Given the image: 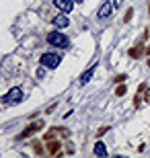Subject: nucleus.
I'll list each match as a JSON object with an SVG mask.
<instances>
[{
	"label": "nucleus",
	"instance_id": "ddd939ff",
	"mask_svg": "<svg viewBox=\"0 0 150 158\" xmlns=\"http://www.w3.org/2000/svg\"><path fill=\"white\" fill-rule=\"evenodd\" d=\"M132 17H134V8H130V10L126 12V17H123V21H126V23H127V21H130V19H132Z\"/></svg>",
	"mask_w": 150,
	"mask_h": 158
},
{
	"label": "nucleus",
	"instance_id": "1a4fd4ad",
	"mask_svg": "<svg viewBox=\"0 0 150 158\" xmlns=\"http://www.w3.org/2000/svg\"><path fill=\"white\" fill-rule=\"evenodd\" d=\"M95 70H97L95 66H92V68H88V70L84 72V74H82L80 78H78V84H80V86H82V84H87V82H88V80L92 78V74H95Z\"/></svg>",
	"mask_w": 150,
	"mask_h": 158
},
{
	"label": "nucleus",
	"instance_id": "4468645a",
	"mask_svg": "<svg viewBox=\"0 0 150 158\" xmlns=\"http://www.w3.org/2000/svg\"><path fill=\"white\" fill-rule=\"evenodd\" d=\"M123 80H126V74H119V76H115V82H117V84H119V82H123Z\"/></svg>",
	"mask_w": 150,
	"mask_h": 158
},
{
	"label": "nucleus",
	"instance_id": "39448f33",
	"mask_svg": "<svg viewBox=\"0 0 150 158\" xmlns=\"http://www.w3.org/2000/svg\"><path fill=\"white\" fill-rule=\"evenodd\" d=\"M54 4L58 6L62 12H66V15H68V12L72 10V6H74V0H54Z\"/></svg>",
	"mask_w": 150,
	"mask_h": 158
},
{
	"label": "nucleus",
	"instance_id": "423d86ee",
	"mask_svg": "<svg viewBox=\"0 0 150 158\" xmlns=\"http://www.w3.org/2000/svg\"><path fill=\"white\" fill-rule=\"evenodd\" d=\"M54 25H56V27H60V29L68 27L70 21H68V17H66V12H62V15H58V17H54Z\"/></svg>",
	"mask_w": 150,
	"mask_h": 158
},
{
	"label": "nucleus",
	"instance_id": "9d476101",
	"mask_svg": "<svg viewBox=\"0 0 150 158\" xmlns=\"http://www.w3.org/2000/svg\"><path fill=\"white\" fill-rule=\"evenodd\" d=\"M92 152L97 154V156H107V148H105L103 142H95V148H92Z\"/></svg>",
	"mask_w": 150,
	"mask_h": 158
},
{
	"label": "nucleus",
	"instance_id": "7ed1b4c3",
	"mask_svg": "<svg viewBox=\"0 0 150 158\" xmlns=\"http://www.w3.org/2000/svg\"><path fill=\"white\" fill-rule=\"evenodd\" d=\"M39 62H41V66H43V68H49V70H52V68H58V66H60L62 58H60L58 53L47 52V53H43V56H41Z\"/></svg>",
	"mask_w": 150,
	"mask_h": 158
},
{
	"label": "nucleus",
	"instance_id": "f3484780",
	"mask_svg": "<svg viewBox=\"0 0 150 158\" xmlns=\"http://www.w3.org/2000/svg\"><path fill=\"white\" fill-rule=\"evenodd\" d=\"M144 53H146V56H150V47H146V49H144Z\"/></svg>",
	"mask_w": 150,
	"mask_h": 158
},
{
	"label": "nucleus",
	"instance_id": "dca6fc26",
	"mask_svg": "<svg viewBox=\"0 0 150 158\" xmlns=\"http://www.w3.org/2000/svg\"><path fill=\"white\" fill-rule=\"evenodd\" d=\"M121 4H123V0H113V6H115V8H119Z\"/></svg>",
	"mask_w": 150,
	"mask_h": 158
},
{
	"label": "nucleus",
	"instance_id": "f8f14e48",
	"mask_svg": "<svg viewBox=\"0 0 150 158\" xmlns=\"http://www.w3.org/2000/svg\"><path fill=\"white\" fill-rule=\"evenodd\" d=\"M126 93H127V88H126V86H123V84L119 82V84H117V88H115V94H117V97H123Z\"/></svg>",
	"mask_w": 150,
	"mask_h": 158
},
{
	"label": "nucleus",
	"instance_id": "9b49d317",
	"mask_svg": "<svg viewBox=\"0 0 150 158\" xmlns=\"http://www.w3.org/2000/svg\"><path fill=\"white\" fill-rule=\"evenodd\" d=\"M142 53H144V45H142V43H138L134 49H130V58H140Z\"/></svg>",
	"mask_w": 150,
	"mask_h": 158
},
{
	"label": "nucleus",
	"instance_id": "20e7f679",
	"mask_svg": "<svg viewBox=\"0 0 150 158\" xmlns=\"http://www.w3.org/2000/svg\"><path fill=\"white\" fill-rule=\"evenodd\" d=\"M113 2H103L101 4V8H99V12H97V17L99 19H107V17H111V12H113Z\"/></svg>",
	"mask_w": 150,
	"mask_h": 158
},
{
	"label": "nucleus",
	"instance_id": "6ab92c4d",
	"mask_svg": "<svg viewBox=\"0 0 150 158\" xmlns=\"http://www.w3.org/2000/svg\"><path fill=\"white\" fill-rule=\"evenodd\" d=\"M148 12H150V6H148Z\"/></svg>",
	"mask_w": 150,
	"mask_h": 158
},
{
	"label": "nucleus",
	"instance_id": "6e6552de",
	"mask_svg": "<svg viewBox=\"0 0 150 158\" xmlns=\"http://www.w3.org/2000/svg\"><path fill=\"white\" fill-rule=\"evenodd\" d=\"M45 146H47V152H49V154H58V152H60V146H62V142L47 140V142H45Z\"/></svg>",
	"mask_w": 150,
	"mask_h": 158
},
{
	"label": "nucleus",
	"instance_id": "f03ea898",
	"mask_svg": "<svg viewBox=\"0 0 150 158\" xmlns=\"http://www.w3.org/2000/svg\"><path fill=\"white\" fill-rule=\"evenodd\" d=\"M21 101H23V90H21L19 86L11 88V90L2 97V103H4V105H8V107H11V105H17V103H21Z\"/></svg>",
	"mask_w": 150,
	"mask_h": 158
},
{
	"label": "nucleus",
	"instance_id": "2eb2a0df",
	"mask_svg": "<svg viewBox=\"0 0 150 158\" xmlns=\"http://www.w3.org/2000/svg\"><path fill=\"white\" fill-rule=\"evenodd\" d=\"M35 152H37V154H41V152H43V148H41V144H35Z\"/></svg>",
	"mask_w": 150,
	"mask_h": 158
},
{
	"label": "nucleus",
	"instance_id": "f257e3e1",
	"mask_svg": "<svg viewBox=\"0 0 150 158\" xmlns=\"http://www.w3.org/2000/svg\"><path fill=\"white\" fill-rule=\"evenodd\" d=\"M47 43L54 47H70V39L64 33H60V31H52V33H47Z\"/></svg>",
	"mask_w": 150,
	"mask_h": 158
},
{
	"label": "nucleus",
	"instance_id": "0eeeda50",
	"mask_svg": "<svg viewBox=\"0 0 150 158\" xmlns=\"http://www.w3.org/2000/svg\"><path fill=\"white\" fill-rule=\"evenodd\" d=\"M41 127H43V123H41V121H35V123H31L29 127H27V129H25V131H23V134H21V138H27V135L35 134V131H39Z\"/></svg>",
	"mask_w": 150,
	"mask_h": 158
},
{
	"label": "nucleus",
	"instance_id": "a211bd4d",
	"mask_svg": "<svg viewBox=\"0 0 150 158\" xmlns=\"http://www.w3.org/2000/svg\"><path fill=\"white\" fill-rule=\"evenodd\" d=\"M74 2H80V0H74Z\"/></svg>",
	"mask_w": 150,
	"mask_h": 158
}]
</instances>
